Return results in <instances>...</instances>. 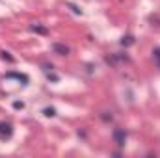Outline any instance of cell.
Instances as JSON below:
<instances>
[{
	"instance_id": "1",
	"label": "cell",
	"mask_w": 160,
	"mask_h": 158,
	"mask_svg": "<svg viewBox=\"0 0 160 158\" xmlns=\"http://www.w3.org/2000/svg\"><path fill=\"white\" fill-rule=\"evenodd\" d=\"M112 138H114V141H116L118 147H125V141H127V132H125V128H116L114 134H112Z\"/></svg>"
},
{
	"instance_id": "2",
	"label": "cell",
	"mask_w": 160,
	"mask_h": 158,
	"mask_svg": "<svg viewBox=\"0 0 160 158\" xmlns=\"http://www.w3.org/2000/svg\"><path fill=\"white\" fill-rule=\"evenodd\" d=\"M11 134H13V126H11V123L0 121V140H9Z\"/></svg>"
},
{
	"instance_id": "3",
	"label": "cell",
	"mask_w": 160,
	"mask_h": 158,
	"mask_svg": "<svg viewBox=\"0 0 160 158\" xmlns=\"http://www.w3.org/2000/svg\"><path fill=\"white\" fill-rule=\"evenodd\" d=\"M52 50H54L58 56H67V54H69V47L63 45V43H54V45H52Z\"/></svg>"
},
{
	"instance_id": "4",
	"label": "cell",
	"mask_w": 160,
	"mask_h": 158,
	"mask_svg": "<svg viewBox=\"0 0 160 158\" xmlns=\"http://www.w3.org/2000/svg\"><path fill=\"white\" fill-rule=\"evenodd\" d=\"M6 78H15V80H19V82H22V84H28V77L22 75V73H8Z\"/></svg>"
},
{
	"instance_id": "5",
	"label": "cell",
	"mask_w": 160,
	"mask_h": 158,
	"mask_svg": "<svg viewBox=\"0 0 160 158\" xmlns=\"http://www.w3.org/2000/svg\"><path fill=\"white\" fill-rule=\"evenodd\" d=\"M32 30L36 32V34H41V36H47L48 32H47V28L45 26H41V24H32Z\"/></svg>"
},
{
	"instance_id": "6",
	"label": "cell",
	"mask_w": 160,
	"mask_h": 158,
	"mask_svg": "<svg viewBox=\"0 0 160 158\" xmlns=\"http://www.w3.org/2000/svg\"><path fill=\"white\" fill-rule=\"evenodd\" d=\"M151 54H153V60H155V63L160 67V47H155Z\"/></svg>"
},
{
	"instance_id": "7",
	"label": "cell",
	"mask_w": 160,
	"mask_h": 158,
	"mask_svg": "<svg viewBox=\"0 0 160 158\" xmlns=\"http://www.w3.org/2000/svg\"><path fill=\"white\" fill-rule=\"evenodd\" d=\"M134 43V37L132 36H123V39H121V45L123 47H128V45H132Z\"/></svg>"
},
{
	"instance_id": "8",
	"label": "cell",
	"mask_w": 160,
	"mask_h": 158,
	"mask_svg": "<svg viewBox=\"0 0 160 158\" xmlns=\"http://www.w3.org/2000/svg\"><path fill=\"white\" fill-rule=\"evenodd\" d=\"M0 54H2V58H4V60H8L9 63H13V62H15V58H13V56H9V52H6V50H4V52H0Z\"/></svg>"
},
{
	"instance_id": "9",
	"label": "cell",
	"mask_w": 160,
	"mask_h": 158,
	"mask_svg": "<svg viewBox=\"0 0 160 158\" xmlns=\"http://www.w3.org/2000/svg\"><path fill=\"white\" fill-rule=\"evenodd\" d=\"M43 112H45V116H48V117H54V116H56V110H54V108H45Z\"/></svg>"
},
{
	"instance_id": "10",
	"label": "cell",
	"mask_w": 160,
	"mask_h": 158,
	"mask_svg": "<svg viewBox=\"0 0 160 158\" xmlns=\"http://www.w3.org/2000/svg\"><path fill=\"white\" fill-rule=\"evenodd\" d=\"M13 106H15L17 110H19V108H24V104H22V102H19V101H17V102H13Z\"/></svg>"
}]
</instances>
